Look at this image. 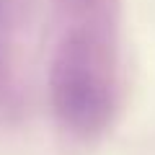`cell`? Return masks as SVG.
<instances>
[{"instance_id":"6da1fadb","label":"cell","mask_w":155,"mask_h":155,"mask_svg":"<svg viewBox=\"0 0 155 155\" xmlns=\"http://www.w3.org/2000/svg\"><path fill=\"white\" fill-rule=\"evenodd\" d=\"M57 122L78 140H96L111 127L122 101L116 26L65 23L49 70Z\"/></svg>"}]
</instances>
